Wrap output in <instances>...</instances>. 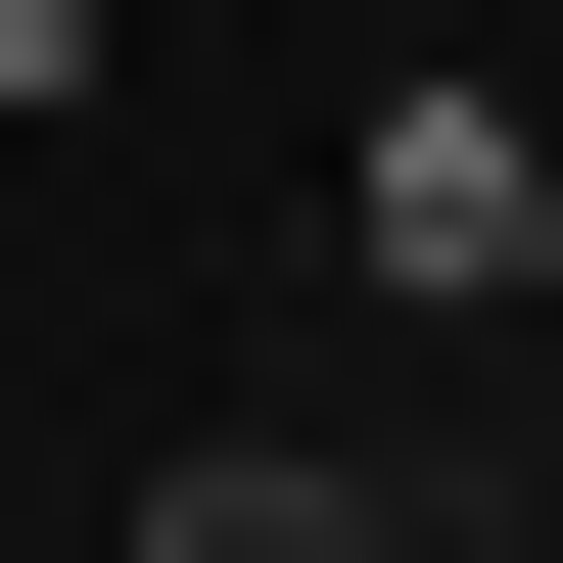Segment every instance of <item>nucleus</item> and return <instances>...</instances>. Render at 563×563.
<instances>
[{"label": "nucleus", "instance_id": "obj_1", "mask_svg": "<svg viewBox=\"0 0 563 563\" xmlns=\"http://www.w3.org/2000/svg\"><path fill=\"white\" fill-rule=\"evenodd\" d=\"M376 517H422L376 422H141V517H95V563H376Z\"/></svg>", "mask_w": 563, "mask_h": 563}, {"label": "nucleus", "instance_id": "obj_2", "mask_svg": "<svg viewBox=\"0 0 563 563\" xmlns=\"http://www.w3.org/2000/svg\"><path fill=\"white\" fill-rule=\"evenodd\" d=\"M376 563H563V517H470V470H422V517H376Z\"/></svg>", "mask_w": 563, "mask_h": 563}, {"label": "nucleus", "instance_id": "obj_3", "mask_svg": "<svg viewBox=\"0 0 563 563\" xmlns=\"http://www.w3.org/2000/svg\"><path fill=\"white\" fill-rule=\"evenodd\" d=\"M517 235H563V188H517Z\"/></svg>", "mask_w": 563, "mask_h": 563}]
</instances>
